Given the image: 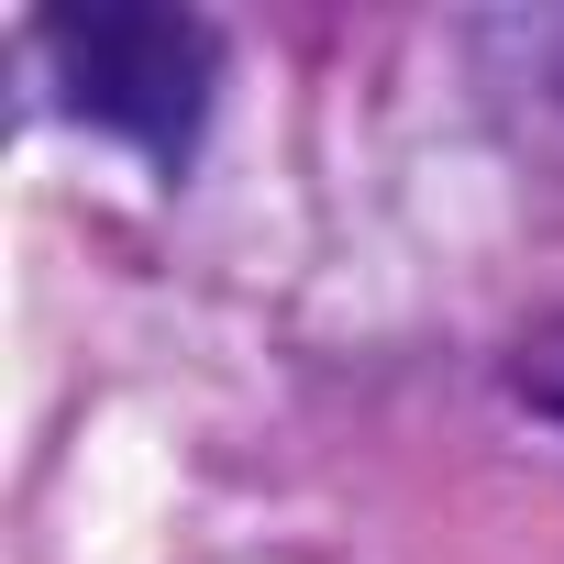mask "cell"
Instances as JSON below:
<instances>
[{"label":"cell","mask_w":564,"mask_h":564,"mask_svg":"<svg viewBox=\"0 0 564 564\" xmlns=\"http://www.w3.org/2000/svg\"><path fill=\"white\" fill-rule=\"evenodd\" d=\"M56 100L78 122H100L111 144H133L144 166H188L210 89H221V34L199 12H166V0H100V12H56L34 34Z\"/></svg>","instance_id":"obj_1"},{"label":"cell","mask_w":564,"mask_h":564,"mask_svg":"<svg viewBox=\"0 0 564 564\" xmlns=\"http://www.w3.org/2000/svg\"><path fill=\"white\" fill-rule=\"evenodd\" d=\"M509 388H520L542 421H564V311L520 333V355H509Z\"/></svg>","instance_id":"obj_2"}]
</instances>
